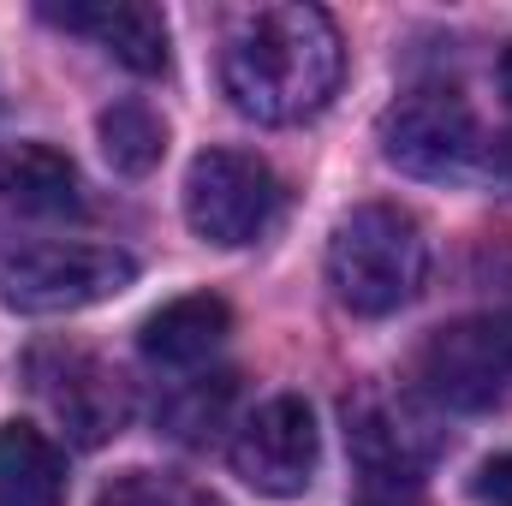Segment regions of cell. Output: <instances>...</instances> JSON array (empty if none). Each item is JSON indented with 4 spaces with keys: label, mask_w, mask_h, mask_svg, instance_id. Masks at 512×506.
I'll return each instance as SVG.
<instances>
[{
    "label": "cell",
    "mask_w": 512,
    "mask_h": 506,
    "mask_svg": "<svg viewBox=\"0 0 512 506\" xmlns=\"http://www.w3.org/2000/svg\"><path fill=\"white\" fill-rule=\"evenodd\" d=\"M429 399H405V393H358L346 405V435L358 453V477L370 483H417L441 453V429L423 411Z\"/></svg>",
    "instance_id": "9c48e42d"
},
{
    "label": "cell",
    "mask_w": 512,
    "mask_h": 506,
    "mask_svg": "<svg viewBox=\"0 0 512 506\" xmlns=\"http://www.w3.org/2000/svg\"><path fill=\"white\" fill-rule=\"evenodd\" d=\"M316 459H322L316 411L298 393L262 399L251 417L239 423V435H233V471L251 483L256 495H274V501L304 495L310 477H316Z\"/></svg>",
    "instance_id": "52a82bcc"
},
{
    "label": "cell",
    "mask_w": 512,
    "mask_h": 506,
    "mask_svg": "<svg viewBox=\"0 0 512 506\" xmlns=\"http://www.w3.org/2000/svg\"><path fill=\"white\" fill-rule=\"evenodd\" d=\"M66 453L36 423H0V506H60Z\"/></svg>",
    "instance_id": "4fadbf2b"
},
{
    "label": "cell",
    "mask_w": 512,
    "mask_h": 506,
    "mask_svg": "<svg viewBox=\"0 0 512 506\" xmlns=\"http://www.w3.org/2000/svg\"><path fill=\"white\" fill-rule=\"evenodd\" d=\"M0 209L6 215H36V221L84 215V179L60 149L18 143V149L0 155Z\"/></svg>",
    "instance_id": "7c38bea8"
},
{
    "label": "cell",
    "mask_w": 512,
    "mask_h": 506,
    "mask_svg": "<svg viewBox=\"0 0 512 506\" xmlns=\"http://www.w3.org/2000/svg\"><path fill=\"white\" fill-rule=\"evenodd\" d=\"M137 280V262L114 245H30L0 262V304L18 316H72L120 298Z\"/></svg>",
    "instance_id": "5b68a950"
},
{
    "label": "cell",
    "mask_w": 512,
    "mask_h": 506,
    "mask_svg": "<svg viewBox=\"0 0 512 506\" xmlns=\"http://www.w3.org/2000/svg\"><path fill=\"white\" fill-rule=\"evenodd\" d=\"M483 155L489 143H483L471 102L447 84H417L382 114V161L411 179L459 185L483 167Z\"/></svg>",
    "instance_id": "3957f363"
},
{
    "label": "cell",
    "mask_w": 512,
    "mask_h": 506,
    "mask_svg": "<svg viewBox=\"0 0 512 506\" xmlns=\"http://www.w3.org/2000/svg\"><path fill=\"white\" fill-rule=\"evenodd\" d=\"M227 334H233V310H227L215 292H191V298H173V304H161V310L143 316L137 352H143L155 370L191 376V370H203V364L221 352Z\"/></svg>",
    "instance_id": "8fae6325"
},
{
    "label": "cell",
    "mask_w": 512,
    "mask_h": 506,
    "mask_svg": "<svg viewBox=\"0 0 512 506\" xmlns=\"http://www.w3.org/2000/svg\"><path fill=\"white\" fill-rule=\"evenodd\" d=\"M280 203L286 191L274 167L245 149H203L185 173V221L203 245H221V251L256 245L280 221Z\"/></svg>",
    "instance_id": "8992f818"
},
{
    "label": "cell",
    "mask_w": 512,
    "mask_h": 506,
    "mask_svg": "<svg viewBox=\"0 0 512 506\" xmlns=\"http://www.w3.org/2000/svg\"><path fill=\"white\" fill-rule=\"evenodd\" d=\"M42 18L72 36L102 42L137 78L167 72V18L149 0H66V6H42Z\"/></svg>",
    "instance_id": "30bf717a"
},
{
    "label": "cell",
    "mask_w": 512,
    "mask_h": 506,
    "mask_svg": "<svg viewBox=\"0 0 512 506\" xmlns=\"http://www.w3.org/2000/svg\"><path fill=\"white\" fill-rule=\"evenodd\" d=\"M471 495H477L483 506H512V453H501V459H483V465H477Z\"/></svg>",
    "instance_id": "e0dca14e"
},
{
    "label": "cell",
    "mask_w": 512,
    "mask_h": 506,
    "mask_svg": "<svg viewBox=\"0 0 512 506\" xmlns=\"http://www.w3.org/2000/svg\"><path fill=\"white\" fill-rule=\"evenodd\" d=\"M346 48L322 6L274 0L233 12L221 36V90L256 126H298L340 90Z\"/></svg>",
    "instance_id": "6da1fadb"
},
{
    "label": "cell",
    "mask_w": 512,
    "mask_h": 506,
    "mask_svg": "<svg viewBox=\"0 0 512 506\" xmlns=\"http://www.w3.org/2000/svg\"><path fill=\"white\" fill-rule=\"evenodd\" d=\"M30 381L42 393V405L54 411V423L66 429V441L78 447H102L126 429L131 417V393L126 376L114 364H102L96 352L78 346H48L30 358Z\"/></svg>",
    "instance_id": "ba28073f"
},
{
    "label": "cell",
    "mask_w": 512,
    "mask_h": 506,
    "mask_svg": "<svg viewBox=\"0 0 512 506\" xmlns=\"http://www.w3.org/2000/svg\"><path fill=\"white\" fill-rule=\"evenodd\" d=\"M227 393H233V381L227 376H191L179 381V393L167 399V435H179V441H203V429L209 423H221V405H227Z\"/></svg>",
    "instance_id": "2e32d148"
},
{
    "label": "cell",
    "mask_w": 512,
    "mask_h": 506,
    "mask_svg": "<svg viewBox=\"0 0 512 506\" xmlns=\"http://www.w3.org/2000/svg\"><path fill=\"white\" fill-rule=\"evenodd\" d=\"M96 506H221V495H209L203 483L173 477V471H120Z\"/></svg>",
    "instance_id": "9a60e30c"
},
{
    "label": "cell",
    "mask_w": 512,
    "mask_h": 506,
    "mask_svg": "<svg viewBox=\"0 0 512 506\" xmlns=\"http://www.w3.org/2000/svg\"><path fill=\"white\" fill-rule=\"evenodd\" d=\"M358 506H423V489L417 483H370V477H358Z\"/></svg>",
    "instance_id": "ac0fdd59"
},
{
    "label": "cell",
    "mask_w": 512,
    "mask_h": 506,
    "mask_svg": "<svg viewBox=\"0 0 512 506\" xmlns=\"http://www.w3.org/2000/svg\"><path fill=\"white\" fill-rule=\"evenodd\" d=\"M417 393L435 411H501L512 399V310L435 328L417 352Z\"/></svg>",
    "instance_id": "277c9868"
},
{
    "label": "cell",
    "mask_w": 512,
    "mask_h": 506,
    "mask_svg": "<svg viewBox=\"0 0 512 506\" xmlns=\"http://www.w3.org/2000/svg\"><path fill=\"white\" fill-rule=\"evenodd\" d=\"M429 239L399 203H358L328 233V286L352 316H393L423 292Z\"/></svg>",
    "instance_id": "7a4b0ae2"
},
{
    "label": "cell",
    "mask_w": 512,
    "mask_h": 506,
    "mask_svg": "<svg viewBox=\"0 0 512 506\" xmlns=\"http://www.w3.org/2000/svg\"><path fill=\"white\" fill-rule=\"evenodd\" d=\"M96 137H102L108 167L126 173V179H143V173L167 155V126H161V114L143 108V102H114V108H102Z\"/></svg>",
    "instance_id": "5bb4252c"
},
{
    "label": "cell",
    "mask_w": 512,
    "mask_h": 506,
    "mask_svg": "<svg viewBox=\"0 0 512 506\" xmlns=\"http://www.w3.org/2000/svg\"><path fill=\"white\" fill-rule=\"evenodd\" d=\"M501 90H507V102H512V42H507V54H501Z\"/></svg>",
    "instance_id": "d6986e66"
}]
</instances>
